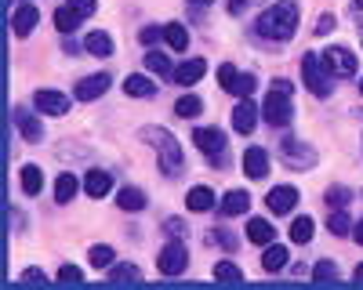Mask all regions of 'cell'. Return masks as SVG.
<instances>
[{
	"mask_svg": "<svg viewBox=\"0 0 363 290\" xmlns=\"http://www.w3.org/2000/svg\"><path fill=\"white\" fill-rule=\"evenodd\" d=\"M255 87H258V80H255L251 73H240V76H236V87H233V95L247 98V95H255Z\"/></svg>",
	"mask_w": 363,
	"mask_h": 290,
	"instance_id": "cell-38",
	"label": "cell"
},
{
	"mask_svg": "<svg viewBox=\"0 0 363 290\" xmlns=\"http://www.w3.org/2000/svg\"><path fill=\"white\" fill-rule=\"evenodd\" d=\"M262 116H265V124H272V127H287L294 120V98H291V83L287 80H272V87L265 91Z\"/></svg>",
	"mask_w": 363,
	"mask_h": 290,
	"instance_id": "cell-3",
	"label": "cell"
},
{
	"mask_svg": "<svg viewBox=\"0 0 363 290\" xmlns=\"http://www.w3.org/2000/svg\"><path fill=\"white\" fill-rule=\"evenodd\" d=\"M22 283H48V276L40 269H29V272H22Z\"/></svg>",
	"mask_w": 363,
	"mask_h": 290,
	"instance_id": "cell-47",
	"label": "cell"
},
{
	"mask_svg": "<svg viewBox=\"0 0 363 290\" xmlns=\"http://www.w3.org/2000/svg\"><path fill=\"white\" fill-rule=\"evenodd\" d=\"M330 76H335V73L327 69V62H323L320 54H313V51L301 54V80H306V87H309L316 98H327L330 95Z\"/></svg>",
	"mask_w": 363,
	"mask_h": 290,
	"instance_id": "cell-4",
	"label": "cell"
},
{
	"mask_svg": "<svg viewBox=\"0 0 363 290\" xmlns=\"http://www.w3.org/2000/svg\"><path fill=\"white\" fill-rule=\"evenodd\" d=\"M174 112H178V116H186V120L200 116V112H203V102H200V95H182V98L174 102Z\"/></svg>",
	"mask_w": 363,
	"mask_h": 290,
	"instance_id": "cell-31",
	"label": "cell"
},
{
	"mask_svg": "<svg viewBox=\"0 0 363 290\" xmlns=\"http://www.w3.org/2000/svg\"><path fill=\"white\" fill-rule=\"evenodd\" d=\"M215 279L218 283H240V279H244V272H240V265H236V261H218V265H215Z\"/></svg>",
	"mask_w": 363,
	"mask_h": 290,
	"instance_id": "cell-32",
	"label": "cell"
},
{
	"mask_svg": "<svg viewBox=\"0 0 363 290\" xmlns=\"http://www.w3.org/2000/svg\"><path fill=\"white\" fill-rule=\"evenodd\" d=\"M109 283L113 286H138L142 283V272L135 265H113L109 269Z\"/></svg>",
	"mask_w": 363,
	"mask_h": 290,
	"instance_id": "cell-25",
	"label": "cell"
},
{
	"mask_svg": "<svg viewBox=\"0 0 363 290\" xmlns=\"http://www.w3.org/2000/svg\"><path fill=\"white\" fill-rule=\"evenodd\" d=\"M247 11V0H229V15H244Z\"/></svg>",
	"mask_w": 363,
	"mask_h": 290,
	"instance_id": "cell-48",
	"label": "cell"
},
{
	"mask_svg": "<svg viewBox=\"0 0 363 290\" xmlns=\"http://www.w3.org/2000/svg\"><path fill=\"white\" fill-rule=\"evenodd\" d=\"M313 232H316V221L306 218V214H298V218L291 221V240H294V243H309Z\"/></svg>",
	"mask_w": 363,
	"mask_h": 290,
	"instance_id": "cell-28",
	"label": "cell"
},
{
	"mask_svg": "<svg viewBox=\"0 0 363 290\" xmlns=\"http://www.w3.org/2000/svg\"><path fill=\"white\" fill-rule=\"evenodd\" d=\"M313 279H316V283H338L335 261H316V269H313Z\"/></svg>",
	"mask_w": 363,
	"mask_h": 290,
	"instance_id": "cell-37",
	"label": "cell"
},
{
	"mask_svg": "<svg viewBox=\"0 0 363 290\" xmlns=\"http://www.w3.org/2000/svg\"><path fill=\"white\" fill-rule=\"evenodd\" d=\"M124 91H128L131 98H153V95H157V83L149 80V76H142V73H135V76L124 80Z\"/></svg>",
	"mask_w": 363,
	"mask_h": 290,
	"instance_id": "cell-22",
	"label": "cell"
},
{
	"mask_svg": "<svg viewBox=\"0 0 363 290\" xmlns=\"http://www.w3.org/2000/svg\"><path fill=\"white\" fill-rule=\"evenodd\" d=\"M236 76H240V73H236V66H229V62L218 69V83L225 87V91H233V87H236Z\"/></svg>",
	"mask_w": 363,
	"mask_h": 290,
	"instance_id": "cell-41",
	"label": "cell"
},
{
	"mask_svg": "<svg viewBox=\"0 0 363 290\" xmlns=\"http://www.w3.org/2000/svg\"><path fill=\"white\" fill-rule=\"evenodd\" d=\"M84 22V15L73 8V4H62V8H58L55 11V29H58V33H62V37H69V33H77V25Z\"/></svg>",
	"mask_w": 363,
	"mask_h": 290,
	"instance_id": "cell-19",
	"label": "cell"
},
{
	"mask_svg": "<svg viewBox=\"0 0 363 290\" xmlns=\"http://www.w3.org/2000/svg\"><path fill=\"white\" fill-rule=\"evenodd\" d=\"M142 141H149L157 149V163H160V174H167V178H174V174L182 170V163H186V156H182V145L171 131L164 127H142L138 131Z\"/></svg>",
	"mask_w": 363,
	"mask_h": 290,
	"instance_id": "cell-2",
	"label": "cell"
},
{
	"mask_svg": "<svg viewBox=\"0 0 363 290\" xmlns=\"http://www.w3.org/2000/svg\"><path fill=\"white\" fill-rule=\"evenodd\" d=\"M145 69H153V73H160V76L174 73V69H171V58L160 54V51H153V47H149V54H145Z\"/></svg>",
	"mask_w": 363,
	"mask_h": 290,
	"instance_id": "cell-34",
	"label": "cell"
},
{
	"mask_svg": "<svg viewBox=\"0 0 363 290\" xmlns=\"http://www.w3.org/2000/svg\"><path fill=\"white\" fill-rule=\"evenodd\" d=\"M233 127H236L240 134H251V131L258 127V105L251 102V95L236 102V109H233Z\"/></svg>",
	"mask_w": 363,
	"mask_h": 290,
	"instance_id": "cell-12",
	"label": "cell"
},
{
	"mask_svg": "<svg viewBox=\"0 0 363 290\" xmlns=\"http://www.w3.org/2000/svg\"><path fill=\"white\" fill-rule=\"evenodd\" d=\"M244 174L255 178V182H262L269 174V153L262 149V145H251V149L244 153Z\"/></svg>",
	"mask_w": 363,
	"mask_h": 290,
	"instance_id": "cell-14",
	"label": "cell"
},
{
	"mask_svg": "<svg viewBox=\"0 0 363 290\" xmlns=\"http://www.w3.org/2000/svg\"><path fill=\"white\" fill-rule=\"evenodd\" d=\"M247 207H251V196H247L244 189H229V192L222 196V207H218V211H222L225 218H236V214H244Z\"/></svg>",
	"mask_w": 363,
	"mask_h": 290,
	"instance_id": "cell-18",
	"label": "cell"
},
{
	"mask_svg": "<svg viewBox=\"0 0 363 290\" xmlns=\"http://www.w3.org/2000/svg\"><path fill=\"white\" fill-rule=\"evenodd\" d=\"M352 279H356V283H363V265H359V269L352 272Z\"/></svg>",
	"mask_w": 363,
	"mask_h": 290,
	"instance_id": "cell-50",
	"label": "cell"
},
{
	"mask_svg": "<svg viewBox=\"0 0 363 290\" xmlns=\"http://www.w3.org/2000/svg\"><path fill=\"white\" fill-rule=\"evenodd\" d=\"M164 40H167L174 51H186V47H189V29L178 25V22H171V25H164Z\"/></svg>",
	"mask_w": 363,
	"mask_h": 290,
	"instance_id": "cell-30",
	"label": "cell"
},
{
	"mask_svg": "<svg viewBox=\"0 0 363 290\" xmlns=\"http://www.w3.org/2000/svg\"><path fill=\"white\" fill-rule=\"evenodd\" d=\"M40 189H44V174H40V167L26 163V167H22V192H26V196H37Z\"/></svg>",
	"mask_w": 363,
	"mask_h": 290,
	"instance_id": "cell-27",
	"label": "cell"
},
{
	"mask_svg": "<svg viewBox=\"0 0 363 290\" xmlns=\"http://www.w3.org/2000/svg\"><path fill=\"white\" fill-rule=\"evenodd\" d=\"M215 192H211V185H193L189 196H186V207L196 211V214H207V211H215Z\"/></svg>",
	"mask_w": 363,
	"mask_h": 290,
	"instance_id": "cell-16",
	"label": "cell"
},
{
	"mask_svg": "<svg viewBox=\"0 0 363 290\" xmlns=\"http://www.w3.org/2000/svg\"><path fill=\"white\" fill-rule=\"evenodd\" d=\"M207 236H211V243H215V247H222V250H236L233 232H225V228H215V232H207Z\"/></svg>",
	"mask_w": 363,
	"mask_h": 290,
	"instance_id": "cell-39",
	"label": "cell"
},
{
	"mask_svg": "<svg viewBox=\"0 0 363 290\" xmlns=\"http://www.w3.org/2000/svg\"><path fill=\"white\" fill-rule=\"evenodd\" d=\"M352 236H356V243L363 247V221H356V225H352Z\"/></svg>",
	"mask_w": 363,
	"mask_h": 290,
	"instance_id": "cell-49",
	"label": "cell"
},
{
	"mask_svg": "<svg viewBox=\"0 0 363 290\" xmlns=\"http://www.w3.org/2000/svg\"><path fill=\"white\" fill-rule=\"evenodd\" d=\"M15 127H18V134L26 138V141H40L44 138V127H40V120H33L26 109H15Z\"/></svg>",
	"mask_w": 363,
	"mask_h": 290,
	"instance_id": "cell-21",
	"label": "cell"
},
{
	"mask_svg": "<svg viewBox=\"0 0 363 290\" xmlns=\"http://www.w3.org/2000/svg\"><path fill=\"white\" fill-rule=\"evenodd\" d=\"M265 207H269L272 214H291V211L298 207V189H294V185H277V189H269Z\"/></svg>",
	"mask_w": 363,
	"mask_h": 290,
	"instance_id": "cell-10",
	"label": "cell"
},
{
	"mask_svg": "<svg viewBox=\"0 0 363 290\" xmlns=\"http://www.w3.org/2000/svg\"><path fill=\"white\" fill-rule=\"evenodd\" d=\"M298 18H301V8H298V0H280V4H272L258 15V33L272 44H284L298 33Z\"/></svg>",
	"mask_w": 363,
	"mask_h": 290,
	"instance_id": "cell-1",
	"label": "cell"
},
{
	"mask_svg": "<svg viewBox=\"0 0 363 290\" xmlns=\"http://www.w3.org/2000/svg\"><path fill=\"white\" fill-rule=\"evenodd\" d=\"M323 62H327V69L335 73L338 80H349L356 73V54L345 51V47H327L323 51Z\"/></svg>",
	"mask_w": 363,
	"mask_h": 290,
	"instance_id": "cell-9",
	"label": "cell"
},
{
	"mask_svg": "<svg viewBox=\"0 0 363 290\" xmlns=\"http://www.w3.org/2000/svg\"><path fill=\"white\" fill-rule=\"evenodd\" d=\"M73 196H77V174L62 170V174L55 178V199H58V203H69Z\"/></svg>",
	"mask_w": 363,
	"mask_h": 290,
	"instance_id": "cell-26",
	"label": "cell"
},
{
	"mask_svg": "<svg viewBox=\"0 0 363 290\" xmlns=\"http://www.w3.org/2000/svg\"><path fill=\"white\" fill-rule=\"evenodd\" d=\"M272 236H277V232H272V225H269L265 218H251V221H247V240H251V243L269 247V243H272Z\"/></svg>",
	"mask_w": 363,
	"mask_h": 290,
	"instance_id": "cell-24",
	"label": "cell"
},
{
	"mask_svg": "<svg viewBox=\"0 0 363 290\" xmlns=\"http://www.w3.org/2000/svg\"><path fill=\"white\" fill-rule=\"evenodd\" d=\"M37 22H40L37 4H18V8H15V15H11V29H15V37H29V33L37 29Z\"/></svg>",
	"mask_w": 363,
	"mask_h": 290,
	"instance_id": "cell-13",
	"label": "cell"
},
{
	"mask_svg": "<svg viewBox=\"0 0 363 290\" xmlns=\"http://www.w3.org/2000/svg\"><path fill=\"white\" fill-rule=\"evenodd\" d=\"M349 15H352V22L363 29V0H352V4H349Z\"/></svg>",
	"mask_w": 363,
	"mask_h": 290,
	"instance_id": "cell-46",
	"label": "cell"
},
{
	"mask_svg": "<svg viewBox=\"0 0 363 290\" xmlns=\"http://www.w3.org/2000/svg\"><path fill=\"white\" fill-rule=\"evenodd\" d=\"M330 29H335V15H330V11H323V15L316 18V37L330 33Z\"/></svg>",
	"mask_w": 363,
	"mask_h": 290,
	"instance_id": "cell-45",
	"label": "cell"
},
{
	"mask_svg": "<svg viewBox=\"0 0 363 290\" xmlns=\"http://www.w3.org/2000/svg\"><path fill=\"white\" fill-rule=\"evenodd\" d=\"M91 265H95V269H109L113 265V247H106V243L91 247Z\"/></svg>",
	"mask_w": 363,
	"mask_h": 290,
	"instance_id": "cell-36",
	"label": "cell"
},
{
	"mask_svg": "<svg viewBox=\"0 0 363 290\" xmlns=\"http://www.w3.org/2000/svg\"><path fill=\"white\" fill-rule=\"evenodd\" d=\"M189 4H193V8H203V4H211V0H189Z\"/></svg>",
	"mask_w": 363,
	"mask_h": 290,
	"instance_id": "cell-51",
	"label": "cell"
},
{
	"mask_svg": "<svg viewBox=\"0 0 363 290\" xmlns=\"http://www.w3.org/2000/svg\"><path fill=\"white\" fill-rule=\"evenodd\" d=\"M109 83H113V76H109V73L84 76V80L77 83V102H95V98H102V95L109 91Z\"/></svg>",
	"mask_w": 363,
	"mask_h": 290,
	"instance_id": "cell-11",
	"label": "cell"
},
{
	"mask_svg": "<svg viewBox=\"0 0 363 290\" xmlns=\"http://www.w3.org/2000/svg\"><path fill=\"white\" fill-rule=\"evenodd\" d=\"M160 37H164V29H157V25H145L142 33H138V40H142L145 47H153V44H157Z\"/></svg>",
	"mask_w": 363,
	"mask_h": 290,
	"instance_id": "cell-43",
	"label": "cell"
},
{
	"mask_svg": "<svg viewBox=\"0 0 363 290\" xmlns=\"http://www.w3.org/2000/svg\"><path fill=\"white\" fill-rule=\"evenodd\" d=\"M66 4H73V8H77V11L84 15V18L99 11V0H66Z\"/></svg>",
	"mask_w": 363,
	"mask_h": 290,
	"instance_id": "cell-44",
	"label": "cell"
},
{
	"mask_svg": "<svg viewBox=\"0 0 363 290\" xmlns=\"http://www.w3.org/2000/svg\"><path fill=\"white\" fill-rule=\"evenodd\" d=\"M203 73H207V62H203V58H189V62H182L171 76H174V83H182V87H193Z\"/></svg>",
	"mask_w": 363,
	"mask_h": 290,
	"instance_id": "cell-17",
	"label": "cell"
},
{
	"mask_svg": "<svg viewBox=\"0 0 363 290\" xmlns=\"http://www.w3.org/2000/svg\"><path fill=\"white\" fill-rule=\"evenodd\" d=\"M116 207H120V211H128V214H138V211L145 207V192L135 189V185H124V189L116 192Z\"/></svg>",
	"mask_w": 363,
	"mask_h": 290,
	"instance_id": "cell-20",
	"label": "cell"
},
{
	"mask_svg": "<svg viewBox=\"0 0 363 290\" xmlns=\"http://www.w3.org/2000/svg\"><path fill=\"white\" fill-rule=\"evenodd\" d=\"M284 265H287V247L269 243V247L262 250V269H265V272H280Z\"/></svg>",
	"mask_w": 363,
	"mask_h": 290,
	"instance_id": "cell-23",
	"label": "cell"
},
{
	"mask_svg": "<svg viewBox=\"0 0 363 290\" xmlns=\"http://www.w3.org/2000/svg\"><path fill=\"white\" fill-rule=\"evenodd\" d=\"M193 141H196V149L215 163V167H225L229 163V156H225V149H229V141H225V134L218 131V127H196L193 131Z\"/></svg>",
	"mask_w": 363,
	"mask_h": 290,
	"instance_id": "cell-5",
	"label": "cell"
},
{
	"mask_svg": "<svg viewBox=\"0 0 363 290\" xmlns=\"http://www.w3.org/2000/svg\"><path fill=\"white\" fill-rule=\"evenodd\" d=\"M157 265H160L164 276H182V272H186V265H189V250H186V243H182V240H171V243L160 250Z\"/></svg>",
	"mask_w": 363,
	"mask_h": 290,
	"instance_id": "cell-7",
	"label": "cell"
},
{
	"mask_svg": "<svg viewBox=\"0 0 363 290\" xmlns=\"http://www.w3.org/2000/svg\"><path fill=\"white\" fill-rule=\"evenodd\" d=\"M58 283H69V286H80L84 283V272L77 265H62L58 269Z\"/></svg>",
	"mask_w": 363,
	"mask_h": 290,
	"instance_id": "cell-40",
	"label": "cell"
},
{
	"mask_svg": "<svg viewBox=\"0 0 363 290\" xmlns=\"http://www.w3.org/2000/svg\"><path fill=\"white\" fill-rule=\"evenodd\" d=\"M323 199L330 203V207H345V203H352V189H345V185H330Z\"/></svg>",
	"mask_w": 363,
	"mask_h": 290,
	"instance_id": "cell-35",
	"label": "cell"
},
{
	"mask_svg": "<svg viewBox=\"0 0 363 290\" xmlns=\"http://www.w3.org/2000/svg\"><path fill=\"white\" fill-rule=\"evenodd\" d=\"M359 91H363V76H359Z\"/></svg>",
	"mask_w": 363,
	"mask_h": 290,
	"instance_id": "cell-52",
	"label": "cell"
},
{
	"mask_svg": "<svg viewBox=\"0 0 363 290\" xmlns=\"http://www.w3.org/2000/svg\"><path fill=\"white\" fill-rule=\"evenodd\" d=\"M327 228L335 232V236H349V232H352V218H349L342 207H335V214L327 218Z\"/></svg>",
	"mask_w": 363,
	"mask_h": 290,
	"instance_id": "cell-33",
	"label": "cell"
},
{
	"mask_svg": "<svg viewBox=\"0 0 363 290\" xmlns=\"http://www.w3.org/2000/svg\"><path fill=\"white\" fill-rule=\"evenodd\" d=\"M84 47H87L91 54H99V58H109V54H113V37H109V33H87Z\"/></svg>",
	"mask_w": 363,
	"mask_h": 290,
	"instance_id": "cell-29",
	"label": "cell"
},
{
	"mask_svg": "<svg viewBox=\"0 0 363 290\" xmlns=\"http://www.w3.org/2000/svg\"><path fill=\"white\" fill-rule=\"evenodd\" d=\"M84 192H87L91 199L109 196V192H113V174H109V170H87V174H84Z\"/></svg>",
	"mask_w": 363,
	"mask_h": 290,
	"instance_id": "cell-15",
	"label": "cell"
},
{
	"mask_svg": "<svg viewBox=\"0 0 363 290\" xmlns=\"http://www.w3.org/2000/svg\"><path fill=\"white\" fill-rule=\"evenodd\" d=\"M33 105H37L44 116H66L73 102H69V95L55 91V87H40V91L33 95Z\"/></svg>",
	"mask_w": 363,
	"mask_h": 290,
	"instance_id": "cell-8",
	"label": "cell"
},
{
	"mask_svg": "<svg viewBox=\"0 0 363 290\" xmlns=\"http://www.w3.org/2000/svg\"><path fill=\"white\" fill-rule=\"evenodd\" d=\"M280 156H284V163H287L291 170H313V167L320 163V153L313 149V145L298 141V138H284Z\"/></svg>",
	"mask_w": 363,
	"mask_h": 290,
	"instance_id": "cell-6",
	"label": "cell"
},
{
	"mask_svg": "<svg viewBox=\"0 0 363 290\" xmlns=\"http://www.w3.org/2000/svg\"><path fill=\"white\" fill-rule=\"evenodd\" d=\"M164 232H167L171 240H182V236H186V221H182V218H167L164 221Z\"/></svg>",
	"mask_w": 363,
	"mask_h": 290,
	"instance_id": "cell-42",
	"label": "cell"
}]
</instances>
